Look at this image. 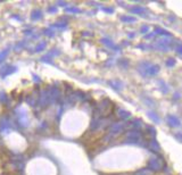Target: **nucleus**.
Returning a JSON list of instances; mask_svg holds the SVG:
<instances>
[{"label": "nucleus", "instance_id": "nucleus-1", "mask_svg": "<svg viewBox=\"0 0 182 175\" xmlns=\"http://www.w3.org/2000/svg\"><path fill=\"white\" fill-rule=\"evenodd\" d=\"M102 138H104V133H91L84 138L83 145L89 153H94L102 147Z\"/></svg>", "mask_w": 182, "mask_h": 175}]
</instances>
